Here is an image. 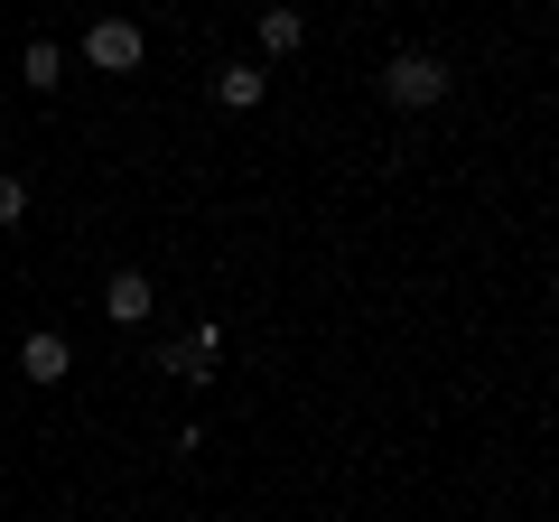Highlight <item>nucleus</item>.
Returning a JSON list of instances; mask_svg holds the SVG:
<instances>
[{
  "label": "nucleus",
  "mask_w": 559,
  "mask_h": 522,
  "mask_svg": "<svg viewBox=\"0 0 559 522\" xmlns=\"http://www.w3.org/2000/svg\"><path fill=\"white\" fill-rule=\"evenodd\" d=\"M382 94H392L401 112H429V103L448 94V66L439 57H392V66H382Z\"/></svg>",
  "instance_id": "1"
},
{
  "label": "nucleus",
  "mask_w": 559,
  "mask_h": 522,
  "mask_svg": "<svg viewBox=\"0 0 559 522\" xmlns=\"http://www.w3.org/2000/svg\"><path fill=\"white\" fill-rule=\"evenodd\" d=\"M215 355H224V327L205 318V327H187V336H168V345H159V373H178V382H205V373H215Z\"/></svg>",
  "instance_id": "2"
},
{
  "label": "nucleus",
  "mask_w": 559,
  "mask_h": 522,
  "mask_svg": "<svg viewBox=\"0 0 559 522\" xmlns=\"http://www.w3.org/2000/svg\"><path fill=\"white\" fill-rule=\"evenodd\" d=\"M84 57H94L103 75H131V66H140V28H131V20H94V38H84Z\"/></svg>",
  "instance_id": "3"
},
{
  "label": "nucleus",
  "mask_w": 559,
  "mask_h": 522,
  "mask_svg": "<svg viewBox=\"0 0 559 522\" xmlns=\"http://www.w3.org/2000/svg\"><path fill=\"white\" fill-rule=\"evenodd\" d=\"M20 373H28V382H66V373H75V345H66L57 327H38V336L20 345Z\"/></svg>",
  "instance_id": "4"
},
{
  "label": "nucleus",
  "mask_w": 559,
  "mask_h": 522,
  "mask_svg": "<svg viewBox=\"0 0 559 522\" xmlns=\"http://www.w3.org/2000/svg\"><path fill=\"white\" fill-rule=\"evenodd\" d=\"M150 308H159V299H150V281H140V271H112V281H103V318H112V327H140Z\"/></svg>",
  "instance_id": "5"
},
{
  "label": "nucleus",
  "mask_w": 559,
  "mask_h": 522,
  "mask_svg": "<svg viewBox=\"0 0 559 522\" xmlns=\"http://www.w3.org/2000/svg\"><path fill=\"white\" fill-rule=\"evenodd\" d=\"M261 47H271V57H299V47H308V20L289 10V0H280V10H261Z\"/></svg>",
  "instance_id": "6"
},
{
  "label": "nucleus",
  "mask_w": 559,
  "mask_h": 522,
  "mask_svg": "<svg viewBox=\"0 0 559 522\" xmlns=\"http://www.w3.org/2000/svg\"><path fill=\"white\" fill-rule=\"evenodd\" d=\"M215 94L234 103V112H252V103L271 94V75H261V66H224V75H215Z\"/></svg>",
  "instance_id": "7"
},
{
  "label": "nucleus",
  "mask_w": 559,
  "mask_h": 522,
  "mask_svg": "<svg viewBox=\"0 0 559 522\" xmlns=\"http://www.w3.org/2000/svg\"><path fill=\"white\" fill-rule=\"evenodd\" d=\"M57 75H66V57H57V38H38L20 57V84H38V94H57Z\"/></svg>",
  "instance_id": "8"
},
{
  "label": "nucleus",
  "mask_w": 559,
  "mask_h": 522,
  "mask_svg": "<svg viewBox=\"0 0 559 522\" xmlns=\"http://www.w3.org/2000/svg\"><path fill=\"white\" fill-rule=\"evenodd\" d=\"M20 215H28V187L10 178V168H0V224H20Z\"/></svg>",
  "instance_id": "9"
}]
</instances>
